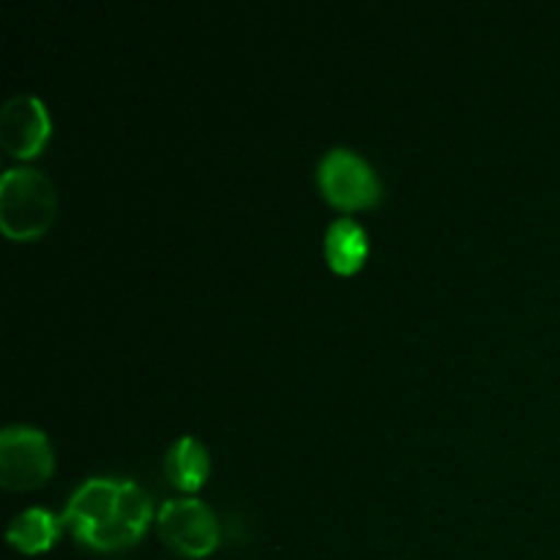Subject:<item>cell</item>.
<instances>
[{
  "label": "cell",
  "instance_id": "52a82bcc",
  "mask_svg": "<svg viewBox=\"0 0 560 560\" xmlns=\"http://www.w3.org/2000/svg\"><path fill=\"white\" fill-rule=\"evenodd\" d=\"M323 252H326V260L334 271L355 273L361 266H364L366 252H370L366 230L350 217L337 219V222H331V228L326 230Z\"/></svg>",
  "mask_w": 560,
  "mask_h": 560
},
{
  "label": "cell",
  "instance_id": "277c9868",
  "mask_svg": "<svg viewBox=\"0 0 560 560\" xmlns=\"http://www.w3.org/2000/svg\"><path fill=\"white\" fill-rule=\"evenodd\" d=\"M55 470L47 432L31 424H9L0 432V479L5 490H33Z\"/></svg>",
  "mask_w": 560,
  "mask_h": 560
},
{
  "label": "cell",
  "instance_id": "7a4b0ae2",
  "mask_svg": "<svg viewBox=\"0 0 560 560\" xmlns=\"http://www.w3.org/2000/svg\"><path fill=\"white\" fill-rule=\"evenodd\" d=\"M58 195L47 173L36 167H9L0 175V224L9 238H36L52 224Z\"/></svg>",
  "mask_w": 560,
  "mask_h": 560
},
{
  "label": "cell",
  "instance_id": "6da1fadb",
  "mask_svg": "<svg viewBox=\"0 0 560 560\" xmlns=\"http://www.w3.org/2000/svg\"><path fill=\"white\" fill-rule=\"evenodd\" d=\"M60 517L85 547L124 550L145 534L153 506L137 481L93 476L71 492Z\"/></svg>",
  "mask_w": 560,
  "mask_h": 560
},
{
  "label": "cell",
  "instance_id": "ba28073f",
  "mask_svg": "<svg viewBox=\"0 0 560 560\" xmlns=\"http://www.w3.org/2000/svg\"><path fill=\"white\" fill-rule=\"evenodd\" d=\"M60 528H63V517H55L52 512L42 506H31L11 520L5 539L20 552L33 556V552L49 550L60 536Z\"/></svg>",
  "mask_w": 560,
  "mask_h": 560
},
{
  "label": "cell",
  "instance_id": "8992f818",
  "mask_svg": "<svg viewBox=\"0 0 560 560\" xmlns=\"http://www.w3.org/2000/svg\"><path fill=\"white\" fill-rule=\"evenodd\" d=\"M47 104L33 93H14L0 109V145L16 159L36 156L49 140Z\"/></svg>",
  "mask_w": 560,
  "mask_h": 560
},
{
  "label": "cell",
  "instance_id": "9c48e42d",
  "mask_svg": "<svg viewBox=\"0 0 560 560\" xmlns=\"http://www.w3.org/2000/svg\"><path fill=\"white\" fill-rule=\"evenodd\" d=\"M211 470L208 448L195 435H180L164 454V474L180 490H197Z\"/></svg>",
  "mask_w": 560,
  "mask_h": 560
},
{
  "label": "cell",
  "instance_id": "5b68a950",
  "mask_svg": "<svg viewBox=\"0 0 560 560\" xmlns=\"http://www.w3.org/2000/svg\"><path fill=\"white\" fill-rule=\"evenodd\" d=\"M164 545L184 558H206L219 545L217 514L200 498H170L156 512Z\"/></svg>",
  "mask_w": 560,
  "mask_h": 560
},
{
  "label": "cell",
  "instance_id": "3957f363",
  "mask_svg": "<svg viewBox=\"0 0 560 560\" xmlns=\"http://www.w3.org/2000/svg\"><path fill=\"white\" fill-rule=\"evenodd\" d=\"M317 184L337 208H372L381 202L383 184L375 167L350 148H331L317 164Z\"/></svg>",
  "mask_w": 560,
  "mask_h": 560
}]
</instances>
